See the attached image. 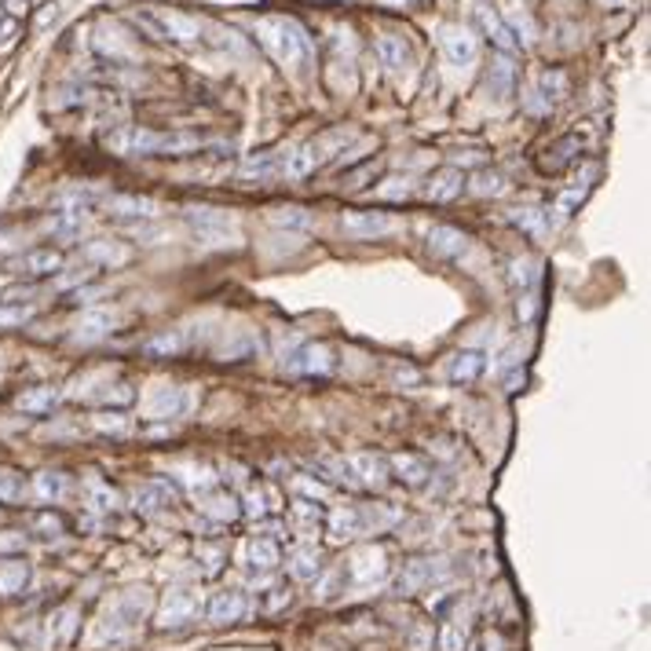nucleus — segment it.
Wrapping results in <instances>:
<instances>
[{
    "label": "nucleus",
    "instance_id": "nucleus-60",
    "mask_svg": "<svg viewBox=\"0 0 651 651\" xmlns=\"http://www.w3.org/2000/svg\"><path fill=\"white\" fill-rule=\"evenodd\" d=\"M378 4H385V8H410V4H417V0H378Z\"/></svg>",
    "mask_w": 651,
    "mask_h": 651
},
{
    "label": "nucleus",
    "instance_id": "nucleus-31",
    "mask_svg": "<svg viewBox=\"0 0 651 651\" xmlns=\"http://www.w3.org/2000/svg\"><path fill=\"white\" fill-rule=\"evenodd\" d=\"M534 96H538V100L531 103L534 110H552L556 100L568 96V77H564L560 70H545L542 81H538V91H534Z\"/></svg>",
    "mask_w": 651,
    "mask_h": 651
},
{
    "label": "nucleus",
    "instance_id": "nucleus-41",
    "mask_svg": "<svg viewBox=\"0 0 651 651\" xmlns=\"http://www.w3.org/2000/svg\"><path fill=\"white\" fill-rule=\"evenodd\" d=\"M91 399L103 403V406L121 410V406H132V403H135V388H132L128 381H114V385H100L96 392H91Z\"/></svg>",
    "mask_w": 651,
    "mask_h": 651
},
{
    "label": "nucleus",
    "instance_id": "nucleus-14",
    "mask_svg": "<svg viewBox=\"0 0 651 651\" xmlns=\"http://www.w3.org/2000/svg\"><path fill=\"white\" fill-rule=\"evenodd\" d=\"M473 15H476L480 30H483V33H487V37H490V40L498 44V48H501L505 56L520 48V37H516L513 30H508V22H505V19H501V15L494 12V4H490V0H476V8H473Z\"/></svg>",
    "mask_w": 651,
    "mask_h": 651
},
{
    "label": "nucleus",
    "instance_id": "nucleus-44",
    "mask_svg": "<svg viewBox=\"0 0 651 651\" xmlns=\"http://www.w3.org/2000/svg\"><path fill=\"white\" fill-rule=\"evenodd\" d=\"M439 651H464L469 647V629H464V622H457V619H450V622H443L439 626Z\"/></svg>",
    "mask_w": 651,
    "mask_h": 651
},
{
    "label": "nucleus",
    "instance_id": "nucleus-16",
    "mask_svg": "<svg viewBox=\"0 0 651 651\" xmlns=\"http://www.w3.org/2000/svg\"><path fill=\"white\" fill-rule=\"evenodd\" d=\"M246 612H249V600H246V593H239V589H223V593H216V596L209 600V608H205V615H209L213 626L242 622Z\"/></svg>",
    "mask_w": 651,
    "mask_h": 651
},
{
    "label": "nucleus",
    "instance_id": "nucleus-47",
    "mask_svg": "<svg viewBox=\"0 0 651 651\" xmlns=\"http://www.w3.org/2000/svg\"><path fill=\"white\" fill-rule=\"evenodd\" d=\"M508 278H513V286H520V293L524 290H534V282H538V264L534 260H513V267H508Z\"/></svg>",
    "mask_w": 651,
    "mask_h": 651
},
{
    "label": "nucleus",
    "instance_id": "nucleus-28",
    "mask_svg": "<svg viewBox=\"0 0 651 651\" xmlns=\"http://www.w3.org/2000/svg\"><path fill=\"white\" fill-rule=\"evenodd\" d=\"M359 534H366V531H362L359 508H355V505L334 508V513H330V538H334V542H352V538H359Z\"/></svg>",
    "mask_w": 651,
    "mask_h": 651
},
{
    "label": "nucleus",
    "instance_id": "nucleus-7",
    "mask_svg": "<svg viewBox=\"0 0 651 651\" xmlns=\"http://www.w3.org/2000/svg\"><path fill=\"white\" fill-rule=\"evenodd\" d=\"M191 403H195V395L187 388H179V385H158L147 395V403H143V417H147V421H169V417H183V413H187Z\"/></svg>",
    "mask_w": 651,
    "mask_h": 651
},
{
    "label": "nucleus",
    "instance_id": "nucleus-23",
    "mask_svg": "<svg viewBox=\"0 0 651 651\" xmlns=\"http://www.w3.org/2000/svg\"><path fill=\"white\" fill-rule=\"evenodd\" d=\"M260 352V337L253 334V330H230L227 337H223V344L216 348V359L220 362H246V359H253Z\"/></svg>",
    "mask_w": 651,
    "mask_h": 651
},
{
    "label": "nucleus",
    "instance_id": "nucleus-8",
    "mask_svg": "<svg viewBox=\"0 0 651 651\" xmlns=\"http://www.w3.org/2000/svg\"><path fill=\"white\" fill-rule=\"evenodd\" d=\"M439 44H443V56L454 66H473L480 59V40L469 26H457V22L439 26Z\"/></svg>",
    "mask_w": 651,
    "mask_h": 651
},
{
    "label": "nucleus",
    "instance_id": "nucleus-24",
    "mask_svg": "<svg viewBox=\"0 0 651 651\" xmlns=\"http://www.w3.org/2000/svg\"><path fill=\"white\" fill-rule=\"evenodd\" d=\"M516 91V66L508 63V56H498L490 59V70H487V96H494L498 103H505L508 96Z\"/></svg>",
    "mask_w": 651,
    "mask_h": 651
},
{
    "label": "nucleus",
    "instance_id": "nucleus-45",
    "mask_svg": "<svg viewBox=\"0 0 651 651\" xmlns=\"http://www.w3.org/2000/svg\"><path fill=\"white\" fill-rule=\"evenodd\" d=\"M202 513L205 516H213V520H235L239 516V501L230 498V494H209L205 501H202Z\"/></svg>",
    "mask_w": 651,
    "mask_h": 651
},
{
    "label": "nucleus",
    "instance_id": "nucleus-34",
    "mask_svg": "<svg viewBox=\"0 0 651 651\" xmlns=\"http://www.w3.org/2000/svg\"><path fill=\"white\" fill-rule=\"evenodd\" d=\"M84 260L88 264H103V267H121L128 260V249L121 242H114V239H96V242L84 246Z\"/></svg>",
    "mask_w": 651,
    "mask_h": 651
},
{
    "label": "nucleus",
    "instance_id": "nucleus-57",
    "mask_svg": "<svg viewBox=\"0 0 651 651\" xmlns=\"http://www.w3.org/2000/svg\"><path fill=\"white\" fill-rule=\"evenodd\" d=\"M297 490L308 494V498H326V490H322L318 483H311V480H297Z\"/></svg>",
    "mask_w": 651,
    "mask_h": 651
},
{
    "label": "nucleus",
    "instance_id": "nucleus-55",
    "mask_svg": "<svg viewBox=\"0 0 651 651\" xmlns=\"http://www.w3.org/2000/svg\"><path fill=\"white\" fill-rule=\"evenodd\" d=\"M33 527L44 531V534H63V520H59L56 513H40V516H33Z\"/></svg>",
    "mask_w": 651,
    "mask_h": 651
},
{
    "label": "nucleus",
    "instance_id": "nucleus-49",
    "mask_svg": "<svg viewBox=\"0 0 651 651\" xmlns=\"http://www.w3.org/2000/svg\"><path fill=\"white\" fill-rule=\"evenodd\" d=\"M549 213H538V209H520L516 216H513V223H520L524 230H531V235H542V230H549V220H545Z\"/></svg>",
    "mask_w": 651,
    "mask_h": 651
},
{
    "label": "nucleus",
    "instance_id": "nucleus-11",
    "mask_svg": "<svg viewBox=\"0 0 651 651\" xmlns=\"http://www.w3.org/2000/svg\"><path fill=\"white\" fill-rule=\"evenodd\" d=\"M290 151H293V147H278V151H256V154H249V158L239 165V176H242V179H256V183L286 176V172H290Z\"/></svg>",
    "mask_w": 651,
    "mask_h": 651
},
{
    "label": "nucleus",
    "instance_id": "nucleus-27",
    "mask_svg": "<svg viewBox=\"0 0 651 651\" xmlns=\"http://www.w3.org/2000/svg\"><path fill=\"white\" fill-rule=\"evenodd\" d=\"M388 469H392L406 487H421V483L429 480V464H425V457H417V454H392V457H388Z\"/></svg>",
    "mask_w": 651,
    "mask_h": 651
},
{
    "label": "nucleus",
    "instance_id": "nucleus-6",
    "mask_svg": "<svg viewBox=\"0 0 651 651\" xmlns=\"http://www.w3.org/2000/svg\"><path fill=\"white\" fill-rule=\"evenodd\" d=\"M443 578H447V564L443 560H432V556H421V560H406L395 571L392 589L399 596H413V593H421V589H429L432 582H443Z\"/></svg>",
    "mask_w": 651,
    "mask_h": 651
},
{
    "label": "nucleus",
    "instance_id": "nucleus-43",
    "mask_svg": "<svg viewBox=\"0 0 651 651\" xmlns=\"http://www.w3.org/2000/svg\"><path fill=\"white\" fill-rule=\"evenodd\" d=\"M318 473L330 480V483H341V487H362L359 480H355V473H352V464L348 461H341V457H330V461H318Z\"/></svg>",
    "mask_w": 651,
    "mask_h": 651
},
{
    "label": "nucleus",
    "instance_id": "nucleus-21",
    "mask_svg": "<svg viewBox=\"0 0 651 651\" xmlns=\"http://www.w3.org/2000/svg\"><path fill=\"white\" fill-rule=\"evenodd\" d=\"M425 191H429L432 202H454V198L464 191V172H461L457 165H443V169H436V172L429 176Z\"/></svg>",
    "mask_w": 651,
    "mask_h": 651
},
{
    "label": "nucleus",
    "instance_id": "nucleus-50",
    "mask_svg": "<svg viewBox=\"0 0 651 651\" xmlns=\"http://www.w3.org/2000/svg\"><path fill=\"white\" fill-rule=\"evenodd\" d=\"M88 498H91V505H96V508H103V513L117 505V494L107 483H100V480H88Z\"/></svg>",
    "mask_w": 651,
    "mask_h": 651
},
{
    "label": "nucleus",
    "instance_id": "nucleus-39",
    "mask_svg": "<svg viewBox=\"0 0 651 651\" xmlns=\"http://www.w3.org/2000/svg\"><path fill=\"white\" fill-rule=\"evenodd\" d=\"M66 490H70V483H66V476L63 473H37L33 476V494L40 498V501H63L66 498Z\"/></svg>",
    "mask_w": 651,
    "mask_h": 651
},
{
    "label": "nucleus",
    "instance_id": "nucleus-56",
    "mask_svg": "<svg viewBox=\"0 0 651 651\" xmlns=\"http://www.w3.org/2000/svg\"><path fill=\"white\" fill-rule=\"evenodd\" d=\"M406 195H410V183H406V179H399V176L385 179V187H381V198H406Z\"/></svg>",
    "mask_w": 651,
    "mask_h": 651
},
{
    "label": "nucleus",
    "instance_id": "nucleus-37",
    "mask_svg": "<svg viewBox=\"0 0 651 651\" xmlns=\"http://www.w3.org/2000/svg\"><path fill=\"white\" fill-rule=\"evenodd\" d=\"M77 619H81L77 608H59V612L48 619V640H52V644H74V637H77V629H81Z\"/></svg>",
    "mask_w": 651,
    "mask_h": 651
},
{
    "label": "nucleus",
    "instance_id": "nucleus-17",
    "mask_svg": "<svg viewBox=\"0 0 651 651\" xmlns=\"http://www.w3.org/2000/svg\"><path fill=\"white\" fill-rule=\"evenodd\" d=\"M274 534H282V531L271 527V531L253 534V538L246 542V564H249L253 571H274L278 560H282V552H278V538H274Z\"/></svg>",
    "mask_w": 651,
    "mask_h": 651
},
{
    "label": "nucleus",
    "instance_id": "nucleus-30",
    "mask_svg": "<svg viewBox=\"0 0 651 651\" xmlns=\"http://www.w3.org/2000/svg\"><path fill=\"white\" fill-rule=\"evenodd\" d=\"M56 403H59V392L52 385H33L15 395V410H22V413H48Z\"/></svg>",
    "mask_w": 651,
    "mask_h": 651
},
{
    "label": "nucleus",
    "instance_id": "nucleus-38",
    "mask_svg": "<svg viewBox=\"0 0 651 651\" xmlns=\"http://www.w3.org/2000/svg\"><path fill=\"white\" fill-rule=\"evenodd\" d=\"M37 311H40L37 300H0V330H15V326H26Z\"/></svg>",
    "mask_w": 651,
    "mask_h": 651
},
{
    "label": "nucleus",
    "instance_id": "nucleus-10",
    "mask_svg": "<svg viewBox=\"0 0 651 651\" xmlns=\"http://www.w3.org/2000/svg\"><path fill=\"white\" fill-rule=\"evenodd\" d=\"M290 374H304V378H326L337 369V359L326 344H300L286 362H282Z\"/></svg>",
    "mask_w": 651,
    "mask_h": 651
},
{
    "label": "nucleus",
    "instance_id": "nucleus-9",
    "mask_svg": "<svg viewBox=\"0 0 651 651\" xmlns=\"http://www.w3.org/2000/svg\"><path fill=\"white\" fill-rule=\"evenodd\" d=\"M341 227L348 230L352 239H385V235H392V230H395L399 223H395V216H388V213H374V209H348V213L341 216Z\"/></svg>",
    "mask_w": 651,
    "mask_h": 651
},
{
    "label": "nucleus",
    "instance_id": "nucleus-4",
    "mask_svg": "<svg viewBox=\"0 0 651 651\" xmlns=\"http://www.w3.org/2000/svg\"><path fill=\"white\" fill-rule=\"evenodd\" d=\"M183 216H187V223H191V230H195V239H198L202 246H209V249H227V246H239V242H242L239 223L230 220L227 213H220V209L191 205Z\"/></svg>",
    "mask_w": 651,
    "mask_h": 651
},
{
    "label": "nucleus",
    "instance_id": "nucleus-29",
    "mask_svg": "<svg viewBox=\"0 0 651 651\" xmlns=\"http://www.w3.org/2000/svg\"><path fill=\"white\" fill-rule=\"evenodd\" d=\"M169 501H172V490L165 483H143V487H135V494H132V508H135V513H143V516L161 513Z\"/></svg>",
    "mask_w": 651,
    "mask_h": 651
},
{
    "label": "nucleus",
    "instance_id": "nucleus-36",
    "mask_svg": "<svg viewBox=\"0 0 651 651\" xmlns=\"http://www.w3.org/2000/svg\"><path fill=\"white\" fill-rule=\"evenodd\" d=\"M183 348H187V334H183V330H161V334H154V337L143 344V352L154 355V359H172V355H179Z\"/></svg>",
    "mask_w": 651,
    "mask_h": 651
},
{
    "label": "nucleus",
    "instance_id": "nucleus-2",
    "mask_svg": "<svg viewBox=\"0 0 651 651\" xmlns=\"http://www.w3.org/2000/svg\"><path fill=\"white\" fill-rule=\"evenodd\" d=\"M209 139L198 132H147V128H125L107 135V147L117 154H187L205 147Z\"/></svg>",
    "mask_w": 651,
    "mask_h": 651
},
{
    "label": "nucleus",
    "instance_id": "nucleus-61",
    "mask_svg": "<svg viewBox=\"0 0 651 651\" xmlns=\"http://www.w3.org/2000/svg\"><path fill=\"white\" fill-rule=\"evenodd\" d=\"M603 4H608V8H619V4H622V0H603Z\"/></svg>",
    "mask_w": 651,
    "mask_h": 651
},
{
    "label": "nucleus",
    "instance_id": "nucleus-48",
    "mask_svg": "<svg viewBox=\"0 0 651 651\" xmlns=\"http://www.w3.org/2000/svg\"><path fill=\"white\" fill-rule=\"evenodd\" d=\"M473 191L483 195V198H498V195H505V176L501 172H480L476 183H473Z\"/></svg>",
    "mask_w": 651,
    "mask_h": 651
},
{
    "label": "nucleus",
    "instance_id": "nucleus-13",
    "mask_svg": "<svg viewBox=\"0 0 651 651\" xmlns=\"http://www.w3.org/2000/svg\"><path fill=\"white\" fill-rule=\"evenodd\" d=\"M195 615H198V593H191V589H172L161 600V608H158V626L161 629H179V626L195 622Z\"/></svg>",
    "mask_w": 651,
    "mask_h": 651
},
{
    "label": "nucleus",
    "instance_id": "nucleus-20",
    "mask_svg": "<svg viewBox=\"0 0 651 651\" xmlns=\"http://www.w3.org/2000/svg\"><path fill=\"white\" fill-rule=\"evenodd\" d=\"M483 366H487V355L483 352L464 348V352L450 355V362H447V381L450 385H473L483 374Z\"/></svg>",
    "mask_w": 651,
    "mask_h": 651
},
{
    "label": "nucleus",
    "instance_id": "nucleus-19",
    "mask_svg": "<svg viewBox=\"0 0 651 651\" xmlns=\"http://www.w3.org/2000/svg\"><path fill=\"white\" fill-rule=\"evenodd\" d=\"M589 179H596V169H586V179H575L571 187L556 198V205H552V216H545L549 220V227H560V223H568V216L586 202V195H589V187L593 183Z\"/></svg>",
    "mask_w": 651,
    "mask_h": 651
},
{
    "label": "nucleus",
    "instance_id": "nucleus-52",
    "mask_svg": "<svg viewBox=\"0 0 651 651\" xmlns=\"http://www.w3.org/2000/svg\"><path fill=\"white\" fill-rule=\"evenodd\" d=\"M271 513V505H267V490H249L246 494V516H253V520H260V516H267Z\"/></svg>",
    "mask_w": 651,
    "mask_h": 651
},
{
    "label": "nucleus",
    "instance_id": "nucleus-22",
    "mask_svg": "<svg viewBox=\"0 0 651 651\" xmlns=\"http://www.w3.org/2000/svg\"><path fill=\"white\" fill-rule=\"evenodd\" d=\"M429 249H432L436 256H447V260L464 256V253H469V235H461L457 227L436 223V227H429Z\"/></svg>",
    "mask_w": 651,
    "mask_h": 651
},
{
    "label": "nucleus",
    "instance_id": "nucleus-1",
    "mask_svg": "<svg viewBox=\"0 0 651 651\" xmlns=\"http://www.w3.org/2000/svg\"><path fill=\"white\" fill-rule=\"evenodd\" d=\"M256 37H260V44L282 66H308L311 56H315L308 30L297 19H286V15H267V19H260L256 22Z\"/></svg>",
    "mask_w": 651,
    "mask_h": 651
},
{
    "label": "nucleus",
    "instance_id": "nucleus-58",
    "mask_svg": "<svg viewBox=\"0 0 651 651\" xmlns=\"http://www.w3.org/2000/svg\"><path fill=\"white\" fill-rule=\"evenodd\" d=\"M15 40V19H8L4 26H0V48H4V44H12Z\"/></svg>",
    "mask_w": 651,
    "mask_h": 651
},
{
    "label": "nucleus",
    "instance_id": "nucleus-5",
    "mask_svg": "<svg viewBox=\"0 0 651 651\" xmlns=\"http://www.w3.org/2000/svg\"><path fill=\"white\" fill-rule=\"evenodd\" d=\"M135 22H143L158 40H179V44H195L202 40V22L191 15H179V12H139Z\"/></svg>",
    "mask_w": 651,
    "mask_h": 651
},
{
    "label": "nucleus",
    "instance_id": "nucleus-53",
    "mask_svg": "<svg viewBox=\"0 0 651 651\" xmlns=\"http://www.w3.org/2000/svg\"><path fill=\"white\" fill-rule=\"evenodd\" d=\"M96 429L100 432H110V436H125L128 432V421H125L121 413H100L96 417Z\"/></svg>",
    "mask_w": 651,
    "mask_h": 651
},
{
    "label": "nucleus",
    "instance_id": "nucleus-18",
    "mask_svg": "<svg viewBox=\"0 0 651 651\" xmlns=\"http://www.w3.org/2000/svg\"><path fill=\"white\" fill-rule=\"evenodd\" d=\"M117 326V315L114 311H107V308H91V311H84L81 318H77V326H74V341L77 344H96V341H103L110 330Z\"/></svg>",
    "mask_w": 651,
    "mask_h": 651
},
{
    "label": "nucleus",
    "instance_id": "nucleus-62",
    "mask_svg": "<svg viewBox=\"0 0 651 651\" xmlns=\"http://www.w3.org/2000/svg\"><path fill=\"white\" fill-rule=\"evenodd\" d=\"M464 651H476V647H464Z\"/></svg>",
    "mask_w": 651,
    "mask_h": 651
},
{
    "label": "nucleus",
    "instance_id": "nucleus-54",
    "mask_svg": "<svg viewBox=\"0 0 651 651\" xmlns=\"http://www.w3.org/2000/svg\"><path fill=\"white\" fill-rule=\"evenodd\" d=\"M534 311H538V293H534V290H524V293H520V300H516V315H520V322H531V318H534Z\"/></svg>",
    "mask_w": 651,
    "mask_h": 651
},
{
    "label": "nucleus",
    "instance_id": "nucleus-15",
    "mask_svg": "<svg viewBox=\"0 0 651 651\" xmlns=\"http://www.w3.org/2000/svg\"><path fill=\"white\" fill-rule=\"evenodd\" d=\"M348 575H352L355 586H374V582H381L388 575V556H385V549H374V545L359 549L352 556V564H348Z\"/></svg>",
    "mask_w": 651,
    "mask_h": 651
},
{
    "label": "nucleus",
    "instance_id": "nucleus-59",
    "mask_svg": "<svg viewBox=\"0 0 651 651\" xmlns=\"http://www.w3.org/2000/svg\"><path fill=\"white\" fill-rule=\"evenodd\" d=\"M4 8H8V15L15 19V15H22V12H26V0H4Z\"/></svg>",
    "mask_w": 651,
    "mask_h": 651
},
{
    "label": "nucleus",
    "instance_id": "nucleus-12",
    "mask_svg": "<svg viewBox=\"0 0 651 651\" xmlns=\"http://www.w3.org/2000/svg\"><path fill=\"white\" fill-rule=\"evenodd\" d=\"M8 271L19 274V278H52L63 271V253L59 249H26L22 256L8 260Z\"/></svg>",
    "mask_w": 651,
    "mask_h": 651
},
{
    "label": "nucleus",
    "instance_id": "nucleus-46",
    "mask_svg": "<svg viewBox=\"0 0 651 651\" xmlns=\"http://www.w3.org/2000/svg\"><path fill=\"white\" fill-rule=\"evenodd\" d=\"M568 151H578V139H575V135L560 139V143H552V147L545 151V158H542V169H560V165H568V161H571Z\"/></svg>",
    "mask_w": 651,
    "mask_h": 651
},
{
    "label": "nucleus",
    "instance_id": "nucleus-32",
    "mask_svg": "<svg viewBox=\"0 0 651 651\" xmlns=\"http://www.w3.org/2000/svg\"><path fill=\"white\" fill-rule=\"evenodd\" d=\"M378 59L388 66V70H406L410 66V44L399 37V33H385L378 37Z\"/></svg>",
    "mask_w": 651,
    "mask_h": 651
},
{
    "label": "nucleus",
    "instance_id": "nucleus-42",
    "mask_svg": "<svg viewBox=\"0 0 651 651\" xmlns=\"http://www.w3.org/2000/svg\"><path fill=\"white\" fill-rule=\"evenodd\" d=\"M290 571H293V578H297V582H311V578H318V571H322V568H318V552H315V549H308V545H304V549H297V552H293V560H290Z\"/></svg>",
    "mask_w": 651,
    "mask_h": 651
},
{
    "label": "nucleus",
    "instance_id": "nucleus-51",
    "mask_svg": "<svg viewBox=\"0 0 651 651\" xmlns=\"http://www.w3.org/2000/svg\"><path fill=\"white\" fill-rule=\"evenodd\" d=\"M22 494V480L15 469H0V501H15Z\"/></svg>",
    "mask_w": 651,
    "mask_h": 651
},
{
    "label": "nucleus",
    "instance_id": "nucleus-33",
    "mask_svg": "<svg viewBox=\"0 0 651 651\" xmlns=\"http://www.w3.org/2000/svg\"><path fill=\"white\" fill-rule=\"evenodd\" d=\"M84 223H88V209H81V205H66L63 213H52L48 230H52L56 239H77L81 230H84Z\"/></svg>",
    "mask_w": 651,
    "mask_h": 651
},
{
    "label": "nucleus",
    "instance_id": "nucleus-35",
    "mask_svg": "<svg viewBox=\"0 0 651 651\" xmlns=\"http://www.w3.org/2000/svg\"><path fill=\"white\" fill-rule=\"evenodd\" d=\"M30 582V564L22 556H12V560H0V596H15L22 593Z\"/></svg>",
    "mask_w": 651,
    "mask_h": 651
},
{
    "label": "nucleus",
    "instance_id": "nucleus-25",
    "mask_svg": "<svg viewBox=\"0 0 651 651\" xmlns=\"http://www.w3.org/2000/svg\"><path fill=\"white\" fill-rule=\"evenodd\" d=\"M348 464L362 487H381L388 480V457H381V454H352Z\"/></svg>",
    "mask_w": 651,
    "mask_h": 651
},
{
    "label": "nucleus",
    "instance_id": "nucleus-40",
    "mask_svg": "<svg viewBox=\"0 0 651 651\" xmlns=\"http://www.w3.org/2000/svg\"><path fill=\"white\" fill-rule=\"evenodd\" d=\"M267 216H271L274 227H290V230H308V227L315 223V216H311L304 205H278V209H271Z\"/></svg>",
    "mask_w": 651,
    "mask_h": 651
},
{
    "label": "nucleus",
    "instance_id": "nucleus-3",
    "mask_svg": "<svg viewBox=\"0 0 651 651\" xmlns=\"http://www.w3.org/2000/svg\"><path fill=\"white\" fill-rule=\"evenodd\" d=\"M151 612V589H125L107 603V612L100 619V640H128L139 626H143Z\"/></svg>",
    "mask_w": 651,
    "mask_h": 651
},
{
    "label": "nucleus",
    "instance_id": "nucleus-26",
    "mask_svg": "<svg viewBox=\"0 0 651 651\" xmlns=\"http://www.w3.org/2000/svg\"><path fill=\"white\" fill-rule=\"evenodd\" d=\"M103 205H107L110 216H121V220H151V216H158V205L151 198H139V195H110Z\"/></svg>",
    "mask_w": 651,
    "mask_h": 651
}]
</instances>
